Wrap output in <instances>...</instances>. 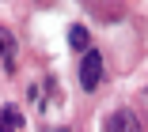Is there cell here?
Masks as SVG:
<instances>
[{
  "label": "cell",
  "mask_w": 148,
  "mask_h": 132,
  "mask_svg": "<svg viewBox=\"0 0 148 132\" xmlns=\"http://www.w3.org/2000/svg\"><path fill=\"white\" fill-rule=\"evenodd\" d=\"M80 83H84V91H95L103 83V57L95 49H84V57H80Z\"/></svg>",
  "instance_id": "1"
},
{
  "label": "cell",
  "mask_w": 148,
  "mask_h": 132,
  "mask_svg": "<svg viewBox=\"0 0 148 132\" xmlns=\"http://www.w3.org/2000/svg\"><path fill=\"white\" fill-rule=\"evenodd\" d=\"M103 132H140V117L133 110H114L103 121Z\"/></svg>",
  "instance_id": "2"
},
{
  "label": "cell",
  "mask_w": 148,
  "mask_h": 132,
  "mask_svg": "<svg viewBox=\"0 0 148 132\" xmlns=\"http://www.w3.org/2000/svg\"><path fill=\"white\" fill-rule=\"evenodd\" d=\"M0 68H15V42H12V34L8 30H0Z\"/></svg>",
  "instance_id": "3"
},
{
  "label": "cell",
  "mask_w": 148,
  "mask_h": 132,
  "mask_svg": "<svg viewBox=\"0 0 148 132\" xmlns=\"http://www.w3.org/2000/svg\"><path fill=\"white\" fill-rule=\"evenodd\" d=\"M19 125H23L19 106H4L0 110V132H19Z\"/></svg>",
  "instance_id": "4"
},
{
  "label": "cell",
  "mask_w": 148,
  "mask_h": 132,
  "mask_svg": "<svg viewBox=\"0 0 148 132\" xmlns=\"http://www.w3.org/2000/svg\"><path fill=\"white\" fill-rule=\"evenodd\" d=\"M69 45H72V49H80V53H84V49H87V45H91V34H87V30H84V26H80V23H76V26H72V30H69Z\"/></svg>",
  "instance_id": "5"
},
{
  "label": "cell",
  "mask_w": 148,
  "mask_h": 132,
  "mask_svg": "<svg viewBox=\"0 0 148 132\" xmlns=\"http://www.w3.org/2000/svg\"><path fill=\"white\" fill-rule=\"evenodd\" d=\"M46 132H72V128H46Z\"/></svg>",
  "instance_id": "6"
}]
</instances>
